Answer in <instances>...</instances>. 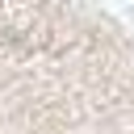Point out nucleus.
Returning a JSON list of instances; mask_svg holds the SVG:
<instances>
[{
    "label": "nucleus",
    "mask_w": 134,
    "mask_h": 134,
    "mask_svg": "<svg viewBox=\"0 0 134 134\" xmlns=\"http://www.w3.org/2000/svg\"><path fill=\"white\" fill-rule=\"evenodd\" d=\"M0 134H134V38L92 0H0Z\"/></svg>",
    "instance_id": "obj_1"
}]
</instances>
